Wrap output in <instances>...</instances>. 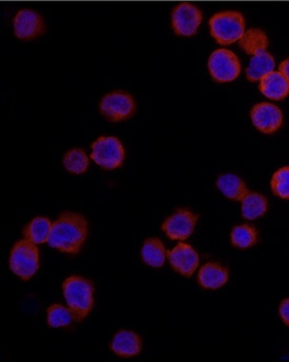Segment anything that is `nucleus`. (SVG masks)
Segmentation results:
<instances>
[{"mask_svg":"<svg viewBox=\"0 0 289 362\" xmlns=\"http://www.w3.org/2000/svg\"><path fill=\"white\" fill-rule=\"evenodd\" d=\"M88 223L78 213L64 212L52 226L47 245L62 253L76 255L88 238Z\"/></svg>","mask_w":289,"mask_h":362,"instance_id":"obj_1","label":"nucleus"},{"mask_svg":"<svg viewBox=\"0 0 289 362\" xmlns=\"http://www.w3.org/2000/svg\"><path fill=\"white\" fill-rule=\"evenodd\" d=\"M64 299L76 322H83L94 307L95 288L90 280L79 276L66 278L62 284Z\"/></svg>","mask_w":289,"mask_h":362,"instance_id":"obj_2","label":"nucleus"},{"mask_svg":"<svg viewBox=\"0 0 289 362\" xmlns=\"http://www.w3.org/2000/svg\"><path fill=\"white\" fill-rule=\"evenodd\" d=\"M211 35L218 44L230 45L239 42L245 33V18L237 11H223L209 19Z\"/></svg>","mask_w":289,"mask_h":362,"instance_id":"obj_3","label":"nucleus"},{"mask_svg":"<svg viewBox=\"0 0 289 362\" xmlns=\"http://www.w3.org/2000/svg\"><path fill=\"white\" fill-rule=\"evenodd\" d=\"M10 269L20 279H31L40 269L37 245L25 238L15 243L10 254Z\"/></svg>","mask_w":289,"mask_h":362,"instance_id":"obj_4","label":"nucleus"},{"mask_svg":"<svg viewBox=\"0 0 289 362\" xmlns=\"http://www.w3.org/2000/svg\"><path fill=\"white\" fill-rule=\"evenodd\" d=\"M90 158L102 169H118L124 165V144L114 136H101L92 144Z\"/></svg>","mask_w":289,"mask_h":362,"instance_id":"obj_5","label":"nucleus"},{"mask_svg":"<svg viewBox=\"0 0 289 362\" xmlns=\"http://www.w3.org/2000/svg\"><path fill=\"white\" fill-rule=\"evenodd\" d=\"M137 110L135 99L129 93L115 90L105 95L99 103V111L112 122H124L133 117Z\"/></svg>","mask_w":289,"mask_h":362,"instance_id":"obj_6","label":"nucleus"},{"mask_svg":"<svg viewBox=\"0 0 289 362\" xmlns=\"http://www.w3.org/2000/svg\"><path fill=\"white\" fill-rule=\"evenodd\" d=\"M208 71L217 83H230L236 81L241 73L238 56L228 49H218L208 58Z\"/></svg>","mask_w":289,"mask_h":362,"instance_id":"obj_7","label":"nucleus"},{"mask_svg":"<svg viewBox=\"0 0 289 362\" xmlns=\"http://www.w3.org/2000/svg\"><path fill=\"white\" fill-rule=\"evenodd\" d=\"M204 21L199 8L191 2H181L172 12V27L178 36L191 37L197 34Z\"/></svg>","mask_w":289,"mask_h":362,"instance_id":"obj_8","label":"nucleus"},{"mask_svg":"<svg viewBox=\"0 0 289 362\" xmlns=\"http://www.w3.org/2000/svg\"><path fill=\"white\" fill-rule=\"evenodd\" d=\"M198 215L187 209H179L172 216L167 217L161 230L172 240H187L195 230Z\"/></svg>","mask_w":289,"mask_h":362,"instance_id":"obj_9","label":"nucleus"},{"mask_svg":"<svg viewBox=\"0 0 289 362\" xmlns=\"http://www.w3.org/2000/svg\"><path fill=\"white\" fill-rule=\"evenodd\" d=\"M252 124L264 134H273L283 124V114L273 103H261L254 105L250 111Z\"/></svg>","mask_w":289,"mask_h":362,"instance_id":"obj_10","label":"nucleus"},{"mask_svg":"<svg viewBox=\"0 0 289 362\" xmlns=\"http://www.w3.org/2000/svg\"><path fill=\"white\" fill-rule=\"evenodd\" d=\"M14 34L18 40H31L45 33V21L37 12L33 10L19 11L13 21Z\"/></svg>","mask_w":289,"mask_h":362,"instance_id":"obj_11","label":"nucleus"},{"mask_svg":"<svg viewBox=\"0 0 289 362\" xmlns=\"http://www.w3.org/2000/svg\"><path fill=\"white\" fill-rule=\"evenodd\" d=\"M166 257L172 268L184 277L193 276L199 267V255L187 243H179L172 251H166Z\"/></svg>","mask_w":289,"mask_h":362,"instance_id":"obj_12","label":"nucleus"},{"mask_svg":"<svg viewBox=\"0 0 289 362\" xmlns=\"http://www.w3.org/2000/svg\"><path fill=\"white\" fill-rule=\"evenodd\" d=\"M112 352L122 358L138 356L142 351V341L137 334L131 331H122L116 334L111 342Z\"/></svg>","mask_w":289,"mask_h":362,"instance_id":"obj_13","label":"nucleus"},{"mask_svg":"<svg viewBox=\"0 0 289 362\" xmlns=\"http://www.w3.org/2000/svg\"><path fill=\"white\" fill-rule=\"evenodd\" d=\"M261 93L273 100H282L289 95V81L281 72L269 73L260 81Z\"/></svg>","mask_w":289,"mask_h":362,"instance_id":"obj_14","label":"nucleus"},{"mask_svg":"<svg viewBox=\"0 0 289 362\" xmlns=\"http://www.w3.org/2000/svg\"><path fill=\"white\" fill-rule=\"evenodd\" d=\"M198 281L202 288L217 290L228 281V270L217 262H209L200 269Z\"/></svg>","mask_w":289,"mask_h":362,"instance_id":"obj_15","label":"nucleus"},{"mask_svg":"<svg viewBox=\"0 0 289 362\" xmlns=\"http://www.w3.org/2000/svg\"><path fill=\"white\" fill-rule=\"evenodd\" d=\"M275 66V58L267 52V49L259 51L250 59L247 70V79L249 81H261L265 75L273 72Z\"/></svg>","mask_w":289,"mask_h":362,"instance_id":"obj_16","label":"nucleus"},{"mask_svg":"<svg viewBox=\"0 0 289 362\" xmlns=\"http://www.w3.org/2000/svg\"><path fill=\"white\" fill-rule=\"evenodd\" d=\"M217 187L228 199L242 202L243 198L249 193L244 181L235 174L221 175L217 180Z\"/></svg>","mask_w":289,"mask_h":362,"instance_id":"obj_17","label":"nucleus"},{"mask_svg":"<svg viewBox=\"0 0 289 362\" xmlns=\"http://www.w3.org/2000/svg\"><path fill=\"white\" fill-rule=\"evenodd\" d=\"M144 264L152 268H163L165 264L166 251L163 241L158 238H148L144 241L141 250Z\"/></svg>","mask_w":289,"mask_h":362,"instance_id":"obj_18","label":"nucleus"},{"mask_svg":"<svg viewBox=\"0 0 289 362\" xmlns=\"http://www.w3.org/2000/svg\"><path fill=\"white\" fill-rule=\"evenodd\" d=\"M52 226L53 223L49 218L36 217L25 226L23 230V236L35 245H42L49 240Z\"/></svg>","mask_w":289,"mask_h":362,"instance_id":"obj_19","label":"nucleus"},{"mask_svg":"<svg viewBox=\"0 0 289 362\" xmlns=\"http://www.w3.org/2000/svg\"><path fill=\"white\" fill-rule=\"evenodd\" d=\"M269 209V200L259 193H249L242 199V216L247 221H254L264 216Z\"/></svg>","mask_w":289,"mask_h":362,"instance_id":"obj_20","label":"nucleus"},{"mask_svg":"<svg viewBox=\"0 0 289 362\" xmlns=\"http://www.w3.org/2000/svg\"><path fill=\"white\" fill-rule=\"evenodd\" d=\"M239 45L245 53L254 56L259 51L267 49L269 42L264 31L252 28L245 31L244 35L239 40Z\"/></svg>","mask_w":289,"mask_h":362,"instance_id":"obj_21","label":"nucleus"},{"mask_svg":"<svg viewBox=\"0 0 289 362\" xmlns=\"http://www.w3.org/2000/svg\"><path fill=\"white\" fill-rule=\"evenodd\" d=\"M66 171L74 175H81L88 171L90 167V159L83 148H72L64 155L62 160Z\"/></svg>","mask_w":289,"mask_h":362,"instance_id":"obj_22","label":"nucleus"},{"mask_svg":"<svg viewBox=\"0 0 289 362\" xmlns=\"http://www.w3.org/2000/svg\"><path fill=\"white\" fill-rule=\"evenodd\" d=\"M258 230L249 225L235 226L230 233V241L232 245L239 249H248L258 243Z\"/></svg>","mask_w":289,"mask_h":362,"instance_id":"obj_23","label":"nucleus"},{"mask_svg":"<svg viewBox=\"0 0 289 362\" xmlns=\"http://www.w3.org/2000/svg\"><path fill=\"white\" fill-rule=\"evenodd\" d=\"M47 325L53 329L66 327L75 321L74 316L70 309L60 305H54L47 310Z\"/></svg>","mask_w":289,"mask_h":362,"instance_id":"obj_24","label":"nucleus"},{"mask_svg":"<svg viewBox=\"0 0 289 362\" xmlns=\"http://www.w3.org/2000/svg\"><path fill=\"white\" fill-rule=\"evenodd\" d=\"M271 185L276 196L289 200V167L278 170L271 178Z\"/></svg>","mask_w":289,"mask_h":362,"instance_id":"obj_25","label":"nucleus"},{"mask_svg":"<svg viewBox=\"0 0 289 362\" xmlns=\"http://www.w3.org/2000/svg\"><path fill=\"white\" fill-rule=\"evenodd\" d=\"M279 314L283 322L289 327V298L282 301L279 308Z\"/></svg>","mask_w":289,"mask_h":362,"instance_id":"obj_26","label":"nucleus"},{"mask_svg":"<svg viewBox=\"0 0 289 362\" xmlns=\"http://www.w3.org/2000/svg\"><path fill=\"white\" fill-rule=\"evenodd\" d=\"M279 70L280 72H281L282 74H284V76H285L289 81V58L281 62V64H280L279 66Z\"/></svg>","mask_w":289,"mask_h":362,"instance_id":"obj_27","label":"nucleus"}]
</instances>
